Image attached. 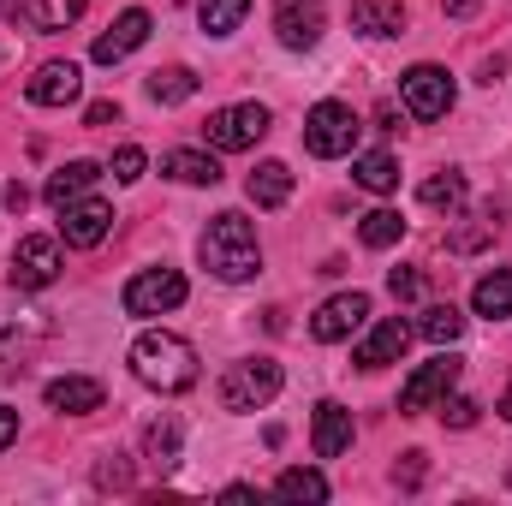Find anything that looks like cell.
<instances>
[{
	"mask_svg": "<svg viewBox=\"0 0 512 506\" xmlns=\"http://www.w3.org/2000/svg\"><path fill=\"white\" fill-rule=\"evenodd\" d=\"M84 6H90V0H24V6H18V18L54 36V30H66V24H78V18H84Z\"/></svg>",
	"mask_w": 512,
	"mask_h": 506,
	"instance_id": "44dd1931",
	"label": "cell"
},
{
	"mask_svg": "<svg viewBox=\"0 0 512 506\" xmlns=\"http://www.w3.org/2000/svg\"><path fill=\"white\" fill-rule=\"evenodd\" d=\"M262 137H268V108H256V102L221 108V114H209V126H203V143H215V149H251Z\"/></svg>",
	"mask_w": 512,
	"mask_h": 506,
	"instance_id": "8992f818",
	"label": "cell"
},
{
	"mask_svg": "<svg viewBox=\"0 0 512 506\" xmlns=\"http://www.w3.org/2000/svg\"><path fill=\"white\" fill-rule=\"evenodd\" d=\"M352 179H358L364 191H393V185H399V161H393L387 149H376V155H364V161L352 167Z\"/></svg>",
	"mask_w": 512,
	"mask_h": 506,
	"instance_id": "484cf974",
	"label": "cell"
},
{
	"mask_svg": "<svg viewBox=\"0 0 512 506\" xmlns=\"http://www.w3.org/2000/svg\"><path fill=\"white\" fill-rule=\"evenodd\" d=\"M501 417H507V423H512V387H507V393H501Z\"/></svg>",
	"mask_w": 512,
	"mask_h": 506,
	"instance_id": "b9f144b4",
	"label": "cell"
},
{
	"mask_svg": "<svg viewBox=\"0 0 512 506\" xmlns=\"http://www.w3.org/2000/svg\"><path fill=\"white\" fill-rule=\"evenodd\" d=\"M489 239H495V215H489V221H483V227H465V233H453V239H447V245H453V251L465 256V251H483V245H489Z\"/></svg>",
	"mask_w": 512,
	"mask_h": 506,
	"instance_id": "d6a6232c",
	"label": "cell"
},
{
	"mask_svg": "<svg viewBox=\"0 0 512 506\" xmlns=\"http://www.w3.org/2000/svg\"><path fill=\"white\" fill-rule=\"evenodd\" d=\"M507 483H512V477H507Z\"/></svg>",
	"mask_w": 512,
	"mask_h": 506,
	"instance_id": "7bdbcfd3",
	"label": "cell"
},
{
	"mask_svg": "<svg viewBox=\"0 0 512 506\" xmlns=\"http://www.w3.org/2000/svg\"><path fill=\"white\" fill-rule=\"evenodd\" d=\"M108 227H114V209H108V203H66V209H60V233H66V245H78V251H96V245L108 239Z\"/></svg>",
	"mask_w": 512,
	"mask_h": 506,
	"instance_id": "5bb4252c",
	"label": "cell"
},
{
	"mask_svg": "<svg viewBox=\"0 0 512 506\" xmlns=\"http://www.w3.org/2000/svg\"><path fill=\"white\" fill-rule=\"evenodd\" d=\"M131 370H137V381H149L161 393H185L197 381V352L179 334H143L131 346Z\"/></svg>",
	"mask_w": 512,
	"mask_h": 506,
	"instance_id": "7a4b0ae2",
	"label": "cell"
},
{
	"mask_svg": "<svg viewBox=\"0 0 512 506\" xmlns=\"http://www.w3.org/2000/svg\"><path fill=\"white\" fill-rule=\"evenodd\" d=\"M352 30H364V36H399L405 30V6L399 0H352Z\"/></svg>",
	"mask_w": 512,
	"mask_h": 506,
	"instance_id": "ffe728a7",
	"label": "cell"
},
{
	"mask_svg": "<svg viewBox=\"0 0 512 506\" xmlns=\"http://www.w3.org/2000/svg\"><path fill=\"white\" fill-rule=\"evenodd\" d=\"M197 251H203V262H209L221 280H251L256 268H262V251H256V227L245 221V215H239V209L215 215Z\"/></svg>",
	"mask_w": 512,
	"mask_h": 506,
	"instance_id": "6da1fadb",
	"label": "cell"
},
{
	"mask_svg": "<svg viewBox=\"0 0 512 506\" xmlns=\"http://www.w3.org/2000/svg\"><path fill=\"white\" fill-rule=\"evenodd\" d=\"M143 42H149V12L131 6V12H120V18L108 24V36H96L90 54H96V66H120L131 48H143Z\"/></svg>",
	"mask_w": 512,
	"mask_h": 506,
	"instance_id": "7c38bea8",
	"label": "cell"
},
{
	"mask_svg": "<svg viewBox=\"0 0 512 506\" xmlns=\"http://www.w3.org/2000/svg\"><path fill=\"white\" fill-rule=\"evenodd\" d=\"M221 405L227 411H262L274 393H280V364L274 358H245V364H227V376H221Z\"/></svg>",
	"mask_w": 512,
	"mask_h": 506,
	"instance_id": "277c9868",
	"label": "cell"
},
{
	"mask_svg": "<svg viewBox=\"0 0 512 506\" xmlns=\"http://www.w3.org/2000/svg\"><path fill=\"white\" fill-rule=\"evenodd\" d=\"M102 399H108V387H102L96 376H60V381H48V405H54V411H66V417L102 411Z\"/></svg>",
	"mask_w": 512,
	"mask_h": 506,
	"instance_id": "9a60e30c",
	"label": "cell"
},
{
	"mask_svg": "<svg viewBox=\"0 0 512 506\" xmlns=\"http://www.w3.org/2000/svg\"><path fill=\"white\" fill-rule=\"evenodd\" d=\"M96 179H102V167H96V161H66V167L48 179V191H42V197H48L54 209H66V203H78Z\"/></svg>",
	"mask_w": 512,
	"mask_h": 506,
	"instance_id": "d6986e66",
	"label": "cell"
},
{
	"mask_svg": "<svg viewBox=\"0 0 512 506\" xmlns=\"http://www.w3.org/2000/svg\"><path fill=\"white\" fill-rule=\"evenodd\" d=\"M54 274H60V239H48V233L18 239V251H12V286L36 292V286H54Z\"/></svg>",
	"mask_w": 512,
	"mask_h": 506,
	"instance_id": "ba28073f",
	"label": "cell"
},
{
	"mask_svg": "<svg viewBox=\"0 0 512 506\" xmlns=\"http://www.w3.org/2000/svg\"><path fill=\"white\" fill-rule=\"evenodd\" d=\"M12 441H18V411H12V405H0V453H6Z\"/></svg>",
	"mask_w": 512,
	"mask_h": 506,
	"instance_id": "74e56055",
	"label": "cell"
},
{
	"mask_svg": "<svg viewBox=\"0 0 512 506\" xmlns=\"http://www.w3.org/2000/svg\"><path fill=\"white\" fill-rule=\"evenodd\" d=\"M358 114L346 108V102H316L310 114H304V149L316 155V161H340V155H352L358 149Z\"/></svg>",
	"mask_w": 512,
	"mask_h": 506,
	"instance_id": "3957f363",
	"label": "cell"
},
{
	"mask_svg": "<svg viewBox=\"0 0 512 506\" xmlns=\"http://www.w3.org/2000/svg\"><path fill=\"white\" fill-rule=\"evenodd\" d=\"M393 477H399V489H417V483H423V453H405V465H399Z\"/></svg>",
	"mask_w": 512,
	"mask_h": 506,
	"instance_id": "d590c367",
	"label": "cell"
},
{
	"mask_svg": "<svg viewBox=\"0 0 512 506\" xmlns=\"http://www.w3.org/2000/svg\"><path fill=\"white\" fill-rule=\"evenodd\" d=\"M161 173H167V179H179V185H221L215 155H197V149H173V155L161 161Z\"/></svg>",
	"mask_w": 512,
	"mask_h": 506,
	"instance_id": "7402d4cb",
	"label": "cell"
},
{
	"mask_svg": "<svg viewBox=\"0 0 512 506\" xmlns=\"http://www.w3.org/2000/svg\"><path fill=\"white\" fill-rule=\"evenodd\" d=\"M352 447V411L346 405H316V459H340Z\"/></svg>",
	"mask_w": 512,
	"mask_h": 506,
	"instance_id": "e0dca14e",
	"label": "cell"
},
{
	"mask_svg": "<svg viewBox=\"0 0 512 506\" xmlns=\"http://www.w3.org/2000/svg\"><path fill=\"white\" fill-rule=\"evenodd\" d=\"M245 12H251V0H203V30L209 36H233L245 24Z\"/></svg>",
	"mask_w": 512,
	"mask_h": 506,
	"instance_id": "f1b7e54d",
	"label": "cell"
},
{
	"mask_svg": "<svg viewBox=\"0 0 512 506\" xmlns=\"http://www.w3.org/2000/svg\"><path fill=\"white\" fill-rule=\"evenodd\" d=\"M96 483H102V489H126V483H131V471L120 465V459H114V465H102V471H96Z\"/></svg>",
	"mask_w": 512,
	"mask_h": 506,
	"instance_id": "8d00e7d4",
	"label": "cell"
},
{
	"mask_svg": "<svg viewBox=\"0 0 512 506\" xmlns=\"http://www.w3.org/2000/svg\"><path fill=\"white\" fill-rule=\"evenodd\" d=\"M143 453H149L155 465H173V459H179V423H173V417L149 423V429H143Z\"/></svg>",
	"mask_w": 512,
	"mask_h": 506,
	"instance_id": "f546056e",
	"label": "cell"
},
{
	"mask_svg": "<svg viewBox=\"0 0 512 506\" xmlns=\"http://www.w3.org/2000/svg\"><path fill=\"white\" fill-rule=\"evenodd\" d=\"M387 292L411 304V298H423V274H417V268H393V274H387Z\"/></svg>",
	"mask_w": 512,
	"mask_h": 506,
	"instance_id": "1f68e13d",
	"label": "cell"
},
{
	"mask_svg": "<svg viewBox=\"0 0 512 506\" xmlns=\"http://www.w3.org/2000/svg\"><path fill=\"white\" fill-rule=\"evenodd\" d=\"M6 209H12V215H24V209H30V191H24V179H12V185H6Z\"/></svg>",
	"mask_w": 512,
	"mask_h": 506,
	"instance_id": "ab89813d",
	"label": "cell"
},
{
	"mask_svg": "<svg viewBox=\"0 0 512 506\" xmlns=\"http://www.w3.org/2000/svg\"><path fill=\"white\" fill-rule=\"evenodd\" d=\"M149 96H155L161 108H173V102H191V96H197V72H185V66L149 72Z\"/></svg>",
	"mask_w": 512,
	"mask_h": 506,
	"instance_id": "cb8c5ba5",
	"label": "cell"
},
{
	"mask_svg": "<svg viewBox=\"0 0 512 506\" xmlns=\"http://www.w3.org/2000/svg\"><path fill=\"white\" fill-rule=\"evenodd\" d=\"M423 203H429V209H459V203H465V173H435V179H423Z\"/></svg>",
	"mask_w": 512,
	"mask_h": 506,
	"instance_id": "4dcf8cb0",
	"label": "cell"
},
{
	"mask_svg": "<svg viewBox=\"0 0 512 506\" xmlns=\"http://www.w3.org/2000/svg\"><path fill=\"white\" fill-rule=\"evenodd\" d=\"M274 495H286V501H328V477L322 471H280Z\"/></svg>",
	"mask_w": 512,
	"mask_h": 506,
	"instance_id": "83f0119b",
	"label": "cell"
},
{
	"mask_svg": "<svg viewBox=\"0 0 512 506\" xmlns=\"http://www.w3.org/2000/svg\"><path fill=\"white\" fill-rule=\"evenodd\" d=\"M364 316H370V298H364V292H340V298H328V304L310 316V334H316L322 346H334V340L358 334V328H364Z\"/></svg>",
	"mask_w": 512,
	"mask_h": 506,
	"instance_id": "30bf717a",
	"label": "cell"
},
{
	"mask_svg": "<svg viewBox=\"0 0 512 506\" xmlns=\"http://www.w3.org/2000/svg\"><path fill=\"white\" fill-rule=\"evenodd\" d=\"M471 304H477V316H489V322L512 316V268L483 274V280H477V292H471Z\"/></svg>",
	"mask_w": 512,
	"mask_h": 506,
	"instance_id": "603a6c76",
	"label": "cell"
},
{
	"mask_svg": "<svg viewBox=\"0 0 512 506\" xmlns=\"http://www.w3.org/2000/svg\"><path fill=\"white\" fill-rule=\"evenodd\" d=\"M441 423L447 429H471L477 423V405L471 399H441Z\"/></svg>",
	"mask_w": 512,
	"mask_h": 506,
	"instance_id": "e575fe53",
	"label": "cell"
},
{
	"mask_svg": "<svg viewBox=\"0 0 512 506\" xmlns=\"http://www.w3.org/2000/svg\"><path fill=\"white\" fill-rule=\"evenodd\" d=\"M78 90H84V72L72 66V60H48L36 78H30V102L36 108H66V102H78Z\"/></svg>",
	"mask_w": 512,
	"mask_h": 506,
	"instance_id": "4fadbf2b",
	"label": "cell"
},
{
	"mask_svg": "<svg viewBox=\"0 0 512 506\" xmlns=\"http://www.w3.org/2000/svg\"><path fill=\"white\" fill-rule=\"evenodd\" d=\"M185 292H191V286H185L179 268H143V274L126 280L120 304H126V316H161V310H179Z\"/></svg>",
	"mask_w": 512,
	"mask_h": 506,
	"instance_id": "5b68a950",
	"label": "cell"
},
{
	"mask_svg": "<svg viewBox=\"0 0 512 506\" xmlns=\"http://www.w3.org/2000/svg\"><path fill=\"white\" fill-rule=\"evenodd\" d=\"M322 24H328V6L322 0H280L274 6V30L286 48H316L322 42Z\"/></svg>",
	"mask_w": 512,
	"mask_h": 506,
	"instance_id": "8fae6325",
	"label": "cell"
},
{
	"mask_svg": "<svg viewBox=\"0 0 512 506\" xmlns=\"http://www.w3.org/2000/svg\"><path fill=\"white\" fill-rule=\"evenodd\" d=\"M465 334V316L453 310V304H429L423 310V340H435V346H453Z\"/></svg>",
	"mask_w": 512,
	"mask_h": 506,
	"instance_id": "4316f807",
	"label": "cell"
},
{
	"mask_svg": "<svg viewBox=\"0 0 512 506\" xmlns=\"http://www.w3.org/2000/svg\"><path fill=\"white\" fill-rule=\"evenodd\" d=\"M477 6H483V0H441V12H447V18H471Z\"/></svg>",
	"mask_w": 512,
	"mask_h": 506,
	"instance_id": "60d3db41",
	"label": "cell"
},
{
	"mask_svg": "<svg viewBox=\"0 0 512 506\" xmlns=\"http://www.w3.org/2000/svg\"><path fill=\"white\" fill-rule=\"evenodd\" d=\"M405 340H411V328L405 322H376L370 328V340L358 346V370H382V364H399V352H405Z\"/></svg>",
	"mask_w": 512,
	"mask_h": 506,
	"instance_id": "2e32d148",
	"label": "cell"
},
{
	"mask_svg": "<svg viewBox=\"0 0 512 506\" xmlns=\"http://www.w3.org/2000/svg\"><path fill=\"white\" fill-rule=\"evenodd\" d=\"M108 120H120V108H114V102H90V114H84V126H108Z\"/></svg>",
	"mask_w": 512,
	"mask_h": 506,
	"instance_id": "f35d334b",
	"label": "cell"
},
{
	"mask_svg": "<svg viewBox=\"0 0 512 506\" xmlns=\"http://www.w3.org/2000/svg\"><path fill=\"white\" fill-rule=\"evenodd\" d=\"M114 179H120V185H137V179H143V149H137V143H126V149L114 155Z\"/></svg>",
	"mask_w": 512,
	"mask_h": 506,
	"instance_id": "836d02e7",
	"label": "cell"
},
{
	"mask_svg": "<svg viewBox=\"0 0 512 506\" xmlns=\"http://www.w3.org/2000/svg\"><path fill=\"white\" fill-rule=\"evenodd\" d=\"M459 370H465L459 358H429L417 376L399 387V411H405V417H417V411H429L435 399H447V387L459 381Z\"/></svg>",
	"mask_w": 512,
	"mask_h": 506,
	"instance_id": "9c48e42d",
	"label": "cell"
},
{
	"mask_svg": "<svg viewBox=\"0 0 512 506\" xmlns=\"http://www.w3.org/2000/svg\"><path fill=\"white\" fill-rule=\"evenodd\" d=\"M358 239H364L370 251H387V245H399V239H405V221H399L393 209H370V215L358 221Z\"/></svg>",
	"mask_w": 512,
	"mask_h": 506,
	"instance_id": "d4e9b609",
	"label": "cell"
},
{
	"mask_svg": "<svg viewBox=\"0 0 512 506\" xmlns=\"http://www.w3.org/2000/svg\"><path fill=\"white\" fill-rule=\"evenodd\" d=\"M399 96H405L411 120H441V114L453 108V78H447L441 66H411V72L399 78Z\"/></svg>",
	"mask_w": 512,
	"mask_h": 506,
	"instance_id": "52a82bcc",
	"label": "cell"
},
{
	"mask_svg": "<svg viewBox=\"0 0 512 506\" xmlns=\"http://www.w3.org/2000/svg\"><path fill=\"white\" fill-rule=\"evenodd\" d=\"M245 197H251L256 209H280L292 197V167L286 161H262L251 179H245Z\"/></svg>",
	"mask_w": 512,
	"mask_h": 506,
	"instance_id": "ac0fdd59",
	"label": "cell"
}]
</instances>
